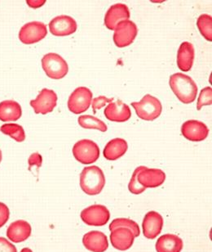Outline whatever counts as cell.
Instances as JSON below:
<instances>
[{
  "label": "cell",
  "mask_w": 212,
  "mask_h": 252,
  "mask_svg": "<svg viewBox=\"0 0 212 252\" xmlns=\"http://www.w3.org/2000/svg\"><path fill=\"white\" fill-rule=\"evenodd\" d=\"M169 85L181 102L189 104L195 101L198 94V86L190 76L183 73H176L171 75Z\"/></svg>",
  "instance_id": "6da1fadb"
},
{
  "label": "cell",
  "mask_w": 212,
  "mask_h": 252,
  "mask_svg": "<svg viewBox=\"0 0 212 252\" xmlns=\"http://www.w3.org/2000/svg\"><path fill=\"white\" fill-rule=\"evenodd\" d=\"M105 185L104 173L97 165L85 167L80 174V187L89 196H96L101 193Z\"/></svg>",
  "instance_id": "7a4b0ae2"
},
{
  "label": "cell",
  "mask_w": 212,
  "mask_h": 252,
  "mask_svg": "<svg viewBox=\"0 0 212 252\" xmlns=\"http://www.w3.org/2000/svg\"><path fill=\"white\" fill-rule=\"evenodd\" d=\"M133 108L135 109L137 117L144 121L152 122L160 117L162 106L157 97L152 95L146 94L144 96L140 102H134L132 103Z\"/></svg>",
  "instance_id": "3957f363"
},
{
  "label": "cell",
  "mask_w": 212,
  "mask_h": 252,
  "mask_svg": "<svg viewBox=\"0 0 212 252\" xmlns=\"http://www.w3.org/2000/svg\"><path fill=\"white\" fill-rule=\"evenodd\" d=\"M73 155L79 162L90 165L99 159L100 148L93 141L82 139L73 147Z\"/></svg>",
  "instance_id": "277c9868"
},
{
  "label": "cell",
  "mask_w": 212,
  "mask_h": 252,
  "mask_svg": "<svg viewBox=\"0 0 212 252\" xmlns=\"http://www.w3.org/2000/svg\"><path fill=\"white\" fill-rule=\"evenodd\" d=\"M42 66L46 75L53 80L62 79L69 71V66L65 59L54 53L44 55L42 59Z\"/></svg>",
  "instance_id": "5b68a950"
},
{
  "label": "cell",
  "mask_w": 212,
  "mask_h": 252,
  "mask_svg": "<svg viewBox=\"0 0 212 252\" xmlns=\"http://www.w3.org/2000/svg\"><path fill=\"white\" fill-rule=\"evenodd\" d=\"M136 25L130 20L120 22L117 25L113 34V42L118 48H124L132 44L137 36Z\"/></svg>",
  "instance_id": "8992f818"
},
{
  "label": "cell",
  "mask_w": 212,
  "mask_h": 252,
  "mask_svg": "<svg viewBox=\"0 0 212 252\" xmlns=\"http://www.w3.org/2000/svg\"><path fill=\"white\" fill-rule=\"evenodd\" d=\"M92 93L86 87H79L70 94L68 108L74 114L86 112L92 104Z\"/></svg>",
  "instance_id": "52a82bcc"
},
{
  "label": "cell",
  "mask_w": 212,
  "mask_h": 252,
  "mask_svg": "<svg viewBox=\"0 0 212 252\" xmlns=\"http://www.w3.org/2000/svg\"><path fill=\"white\" fill-rule=\"evenodd\" d=\"M48 34L46 25L40 22H31L20 30L19 39L24 44H33L44 39Z\"/></svg>",
  "instance_id": "ba28073f"
},
{
  "label": "cell",
  "mask_w": 212,
  "mask_h": 252,
  "mask_svg": "<svg viewBox=\"0 0 212 252\" xmlns=\"http://www.w3.org/2000/svg\"><path fill=\"white\" fill-rule=\"evenodd\" d=\"M82 220L89 226H103L108 223L110 213L106 206L92 205L84 209L80 214Z\"/></svg>",
  "instance_id": "9c48e42d"
},
{
  "label": "cell",
  "mask_w": 212,
  "mask_h": 252,
  "mask_svg": "<svg viewBox=\"0 0 212 252\" xmlns=\"http://www.w3.org/2000/svg\"><path fill=\"white\" fill-rule=\"evenodd\" d=\"M57 95L53 90L43 89L36 99L30 101V106L36 114L46 115L56 107Z\"/></svg>",
  "instance_id": "30bf717a"
},
{
  "label": "cell",
  "mask_w": 212,
  "mask_h": 252,
  "mask_svg": "<svg viewBox=\"0 0 212 252\" xmlns=\"http://www.w3.org/2000/svg\"><path fill=\"white\" fill-rule=\"evenodd\" d=\"M77 22L70 16L61 15L52 20L49 23V30L55 36H67L77 31Z\"/></svg>",
  "instance_id": "8fae6325"
},
{
  "label": "cell",
  "mask_w": 212,
  "mask_h": 252,
  "mask_svg": "<svg viewBox=\"0 0 212 252\" xmlns=\"http://www.w3.org/2000/svg\"><path fill=\"white\" fill-rule=\"evenodd\" d=\"M181 133L188 140L201 142L208 138L209 128L203 122L196 120H190L182 125Z\"/></svg>",
  "instance_id": "7c38bea8"
},
{
  "label": "cell",
  "mask_w": 212,
  "mask_h": 252,
  "mask_svg": "<svg viewBox=\"0 0 212 252\" xmlns=\"http://www.w3.org/2000/svg\"><path fill=\"white\" fill-rule=\"evenodd\" d=\"M163 218L157 211H150L143 220V234L148 239H155L163 228Z\"/></svg>",
  "instance_id": "4fadbf2b"
},
{
  "label": "cell",
  "mask_w": 212,
  "mask_h": 252,
  "mask_svg": "<svg viewBox=\"0 0 212 252\" xmlns=\"http://www.w3.org/2000/svg\"><path fill=\"white\" fill-rule=\"evenodd\" d=\"M131 13L129 7L123 3H116L111 6L105 16V25L110 31H114L120 22L129 20Z\"/></svg>",
  "instance_id": "5bb4252c"
},
{
  "label": "cell",
  "mask_w": 212,
  "mask_h": 252,
  "mask_svg": "<svg viewBox=\"0 0 212 252\" xmlns=\"http://www.w3.org/2000/svg\"><path fill=\"white\" fill-rule=\"evenodd\" d=\"M135 235L129 228L119 227L112 230L110 233L111 244L118 251H128L132 247Z\"/></svg>",
  "instance_id": "9a60e30c"
},
{
  "label": "cell",
  "mask_w": 212,
  "mask_h": 252,
  "mask_svg": "<svg viewBox=\"0 0 212 252\" xmlns=\"http://www.w3.org/2000/svg\"><path fill=\"white\" fill-rule=\"evenodd\" d=\"M106 119L113 122H128L132 117V112L128 105L125 104L121 100L116 102H111L106 107L104 111Z\"/></svg>",
  "instance_id": "2e32d148"
},
{
  "label": "cell",
  "mask_w": 212,
  "mask_h": 252,
  "mask_svg": "<svg viewBox=\"0 0 212 252\" xmlns=\"http://www.w3.org/2000/svg\"><path fill=\"white\" fill-rule=\"evenodd\" d=\"M166 180V174L159 169L145 167L138 175V181L145 189L159 187Z\"/></svg>",
  "instance_id": "e0dca14e"
},
{
  "label": "cell",
  "mask_w": 212,
  "mask_h": 252,
  "mask_svg": "<svg viewBox=\"0 0 212 252\" xmlns=\"http://www.w3.org/2000/svg\"><path fill=\"white\" fill-rule=\"evenodd\" d=\"M82 243L87 250L92 252H105L108 248L107 236L100 231L93 230L86 233Z\"/></svg>",
  "instance_id": "ac0fdd59"
},
{
  "label": "cell",
  "mask_w": 212,
  "mask_h": 252,
  "mask_svg": "<svg viewBox=\"0 0 212 252\" xmlns=\"http://www.w3.org/2000/svg\"><path fill=\"white\" fill-rule=\"evenodd\" d=\"M31 226L26 220H17L10 224L7 229V237L15 243H22L31 235Z\"/></svg>",
  "instance_id": "d6986e66"
},
{
  "label": "cell",
  "mask_w": 212,
  "mask_h": 252,
  "mask_svg": "<svg viewBox=\"0 0 212 252\" xmlns=\"http://www.w3.org/2000/svg\"><path fill=\"white\" fill-rule=\"evenodd\" d=\"M195 51L193 44L189 42H183L177 52V65L183 71H189L193 66Z\"/></svg>",
  "instance_id": "ffe728a7"
},
{
  "label": "cell",
  "mask_w": 212,
  "mask_h": 252,
  "mask_svg": "<svg viewBox=\"0 0 212 252\" xmlns=\"http://www.w3.org/2000/svg\"><path fill=\"white\" fill-rule=\"evenodd\" d=\"M183 240L175 234H164L158 239L155 248L157 252H181Z\"/></svg>",
  "instance_id": "44dd1931"
},
{
  "label": "cell",
  "mask_w": 212,
  "mask_h": 252,
  "mask_svg": "<svg viewBox=\"0 0 212 252\" xmlns=\"http://www.w3.org/2000/svg\"><path fill=\"white\" fill-rule=\"evenodd\" d=\"M128 148V143L123 138H113L106 144L103 154L106 160H116L124 156Z\"/></svg>",
  "instance_id": "7402d4cb"
},
{
  "label": "cell",
  "mask_w": 212,
  "mask_h": 252,
  "mask_svg": "<svg viewBox=\"0 0 212 252\" xmlns=\"http://www.w3.org/2000/svg\"><path fill=\"white\" fill-rule=\"evenodd\" d=\"M22 115V107L13 100L0 102V121L3 122H17Z\"/></svg>",
  "instance_id": "603a6c76"
},
{
  "label": "cell",
  "mask_w": 212,
  "mask_h": 252,
  "mask_svg": "<svg viewBox=\"0 0 212 252\" xmlns=\"http://www.w3.org/2000/svg\"><path fill=\"white\" fill-rule=\"evenodd\" d=\"M0 131L2 133H4L5 135L9 136L10 138H13L18 143L24 142L26 139L24 128L20 125L13 124V123L2 125L0 127Z\"/></svg>",
  "instance_id": "cb8c5ba5"
},
{
  "label": "cell",
  "mask_w": 212,
  "mask_h": 252,
  "mask_svg": "<svg viewBox=\"0 0 212 252\" xmlns=\"http://www.w3.org/2000/svg\"><path fill=\"white\" fill-rule=\"evenodd\" d=\"M78 122L81 127L84 128H89V129H97V130L102 131V132H106L108 129V127L105 124L104 122L96 118L95 117L90 116V115H85L79 117Z\"/></svg>",
  "instance_id": "d4e9b609"
},
{
  "label": "cell",
  "mask_w": 212,
  "mask_h": 252,
  "mask_svg": "<svg viewBox=\"0 0 212 252\" xmlns=\"http://www.w3.org/2000/svg\"><path fill=\"white\" fill-rule=\"evenodd\" d=\"M198 27L201 34L208 41H212V16L208 14H202L197 20Z\"/></svg>",
  "instance_id": "484cf974"
},
{
  "label": "cell",
  "mask_w": 212,
  "mask_h": 252,
  "mask_svg": "<svg viewBox=\"0 0 212 252\" xmlns=\"http://www.w3.org/2000/svg\"><path fill=\"white\" fill-rule=\"evenodd\" d=\"M119 227L129 228L130 230L132 231V233H134L135 238H137V237L140 236V227L138 225L137 223H135V221L126 218L115 219L109 224V230H113V229L119 228Z\"/></svg>",
  "instance_id": "4316f807"
},
{
  "label": "cell",
  "mask_w": 212,
  "mask_h": 252,
  "mask_svg": "<svg viewBox=\"0 0 212 252\" xmlns=\"http://www.w3.org/2000/svg\"><path fill=\"white\" fill-rule=\"evenodd\" d=\"M145 166H139L135 169V171L133 172L132 177L131 179L129 185H128V189L132 193L139 195L142 193L146 190L145 188L143 187L142 185H140V183L138 181V175L141 170L145 169Z\"/></svg>",
  "instance_id": "83f0119b"
},
{
  "label": "cell",
  "mask_w": 212,
  "mask_h": 252,
  "mask_svg": "<svg viewBox=\"0 0 212 252\" xmlns=\"http://www.w3.org/2000/svg\"><path fill=\"white\" fill-rule=\"evenodd\" d=\"M212 104V88L205 87L201 90L200 94L198 97L197 109H202L203 106H211Z\"/></svg>",
  "instance_id": "f1b7e54d"
},
{
  "label": "cell",
  "mask_w": 212,
  "mask_h": 252,
  "mask_svg": "<svg viewBox=\"0 0 212 252\" xmlns=\"http://www.w3.org/2000/svg\"><path fill=\"white\" fill-rule=\"evenodd\" d=\"M113 97L112 98H108V97H105V96H100V97H96L94 99L92 100V109L94 114H96L97 110H100L102 107H105L107 103H111L113 102Z\"/></svg>",
  "instance_id": "f546056e"
},
{
  "label": "cell",
  "mask_w": 212,
  "mask_h": 252,
  "mask_svg": "<svg viewBox=\"0 0 212 252\" xmlns=\"http://www.w3.org/2000/svg\"><path fill=\"white\" fill-rule=\"evenodd\" d=\"M28 163H29V170H31V168L33 166H36L37 170H39V168L42 166V163H43V158L39 153H33L30 155L28 160Z\"/></svg>",
  "instance_id": "4dcf8cb0"
},
{
  "label": "cell",
  "mask_w": 212,
  "mask_h": 252,
  "mask_svg": "<svg viewBox=\"0 0 212 252\" xmlns=\"http://www.w3.org/2000/svg\"><path fill=\"white\" fill-rule=\"evenodd\" d=\"M10 211L7 205L0 202V228L4 226L9 219Z\"/></svg>",
  "instance_id": "1f68e13d"
},
{
  "label": "cell",
  "mask_w": 212,
  "mask_h": 252,
  "mask_svg": "<svg viewBox=\"0 0 212 252\" xmlns=\"http://www.w3.org/2000/svg\"><path fill=\"white\" fill-rule=\"evenodd\" d=\"M0 252H17V251L13 244L6 238L0 237Z\"/></svg>",
  "instance_id": "d6a6232c"
},
{
  "label": "cell",
  "mask_w": 212,
  "mask_h": 252,
  "mask_svg": "<svg viewBox=\"0 0 212 252\" xmlns=\"http://www.w3.org/2000/svg\"><path fill=\"white\" fill-rule=\"evenodd\" d=\"M26 2L29 4V7L36 8L43 6L45 3V1H26Z\"/></svg>",
  "instance_id": "836d02e7"
},
{
  "label": "cell",
  "mask_w": 212,
  "mask_h": 252,
  "mask_svg": "<svg viewBox=\"0 0 212 252\" xmlns=\"http://www.w3.org/2000/svg\"><path fill=\"white\" fill-rule=\"evenodd\" d=\"M20 252H33V251H31V249H29V248H23L22 251Z\"/></svg>",
  "instance_id": "e575fe53"
},
{
  "label": "cell",
  "mask_w": 212,
  "mask_h": 252,
  "mask_svg": "<svg viewBox=\"0 0 212 252\" xmlns=\"http://www.w3.org/2000/svg\"><path fill=\"white\" fill-rule=\"evenodd\" d=\"M2 161V152L0 150V163Z\"/></svg>",
  "instance_id": "d590c367"
}]
</instances>
